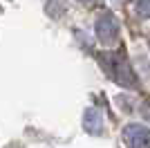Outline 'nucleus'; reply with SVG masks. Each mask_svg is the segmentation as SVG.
I'll use <instances>...</instances> for the list:
<instances>
[{
    "mask_svg": "<svg viewBox=\"0 0 150 148\" xmlns=\"http://www.w3.org/2000/svg\"><path fill=\"white\" fill-rule=\"evenodd\" d=\"M123 142L128 148H150V128L141 123H128L123 128Z\"/></svg>",
    "mask_w": 150,
    "mask_h": 148,
    "instance_id": "nucleus-3",
    "label": "nucleus"
},
{
    "mask_svg": "<svg viewBox=\"0 0 150 148\" xmlns=\"http://www.w3.org/2000/svg\"><path fill=\"white\" fill-rule=\"evenodd\" d=\"M79 2H94V0H79Z\"/></svg>",
    "mask_w": 150,
    "mask_h": 148,
    "instance_id": "nucleus-6",
    "label": "nucleus"
},
{
    "mask_svg": "<svg viewBox=\"0 0 150 148\" xmlns=\"http://www.w3.org/2000/svg\"><path fill=\"white\" fill-rule=\"evenodd\" d=\"M101 61H103V70L108 72V76L114 81V83H119L123 88H137V76L132 72V68L128 65L123 54H117V52H108V54L99 56Z\"/></svg>",
    "mask_w": 150,
    "mask_h": 148,
    "instance_id": "nucleus-1",
    "label": "nucleus"
},
{
    "mask_svg": "<svg viewBox=\"0 0 150 148\" xmlns=\"http://www.w3.org/2000/svg\"><path fill=\"white\" fill-rule=\"evenodd\" d=\"M94 29H96V38L103 45H112L119 38V20L114 18V14H101Z\"/></svg>",
    "mask_w": 150,
    "mask_h": 148,
    "instance_id": "nucleus-2",
    "label": "nucleus"
},
{
    "mask_svg": "<svg viewBox=\"0 0 150 148\" xmlns=\"http://www.w3.org/2000/svg\"><path fill=\"white\" fill-rule=\"evenodd\" d=\"M83 128L88 130L90 135H101V130H103V119H101V112L96 110V108H90V110H85Z\"/></svg>",
    "mask_w": 150,
    "mask_h": 148,
    "instance_id": "nucleus-4",
    "label": "nucleus"
},
{
    "mask_svg": "<svg viewBox=\"0 0 150 148\" xmlns=\"http://www.w3.org/2000/svg\"><path fill=\"white\" fill-rule=\"evenodd\" d=\"M137 14L141 18H150V0H137Z\"/></svg>",
    "mask_w": 150,
    "mask_h": 148,
    "instance_id": "nucleus-5",
    "label": "nucleus"
},
{
    "mask_svg": "<svg viewBox=\"0 0 150 148\" xmlns=\"http://www.w3.org/2000/svg\"><path fill=\"white\" fill-rule=\"evenodd\" d=\"M117 2H125V0H117Z\"/></svg>",
    "mask_w": 150,
    "mask_h": 148,
    "instance_id": "nucleus-7",
    "label": "nucleus"
}]
</instances>
